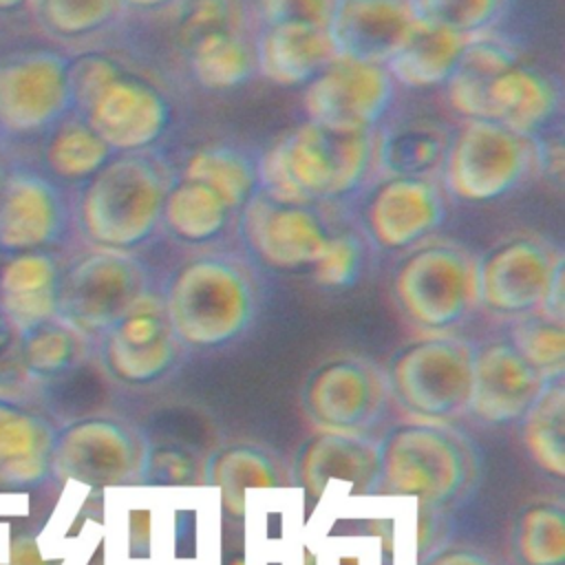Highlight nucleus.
I'll list each match as a JSON object with an SVG mask.
<instances>
[{"mask_svg": "<svg viewBox=\"0 0 565 565\" xmlns=\"http://www.w3.org/2000/svg\"><path fill=\"white\" fill-rule=\"evenodd\" d=\"M371 163L366 132L340 135L313 121L278 139L263 157L267 199L302 205L318 196H342L360 185Z\"/></svg>", "mask_w": 565, "mask_h": 565, "instance_id": "obj_1", "label": "nucleus"}, {"mask_svg": "<svg viewBox=\"0 0 565 565\" xmlns=\"http://www.w3.org/2000/svg\"><path fill=\"white\" fill-rule=\"evenodd\" d=\"M163 199L161 177L146 159L108 161L82 190L79 227L99 249H132L157 227Z\"/></svg>", "mask_w": 565, "mask_h": 565, "instance_id": "obj_2", "label": "nucleus"}, {"mask_svg": "<svg viewBox=\"0 0 565 565\" xmlns=\"http://www.w3.org/2000/svg\"><path fill=\"white\" fill-rule=\"evenodd\" d=\"M166 320L185 344L218 347L234 340L249 322L252 289L238 267L223 258H196L172 280Z\"/></svg>", "mask_w": 565, "mask_h": 565, "instance_id": "obj_3", "label": "nucleus"}, {"mask_svg": "<svg viewBox=\"0 0 565 565\" xmlns=\"http://www.w3.org/2000/svg\"><path fill=\"white\" fill-rule=\"evenodd\" d=\"M468 479V459L455 437L430 424L393 428L375 448L371 492L413 497L422 508L450 503Z\"/></svg>", "mask_w": 565, "mask_h": 565, "instance_id": "obj_4", "label": "nucleus"}, {"mask_svg": "<svg viewBox=\"0 0 565 565\" xmlns=\"http://www.w3.org/2000/svg\"><path fill=\"white\" fill-rule=\"evenodd\" d=\"M141 294V267L126 252L97 249L60 271L55 318L77 333L106 331Z\"/></svg>", "mask_w": 565, "mask_h": 565, "instance_id": "obj_5", "label": "nucleus"}, {"mask_svg": "<svg viewBox=\"0 0 565 565\" xmlns=\"http://www.w3.org/2000/svg\"><path fill=\"white\" fill-rule=\"evenodd\" d=\"M470 349L450 338H426L404 347L391 362L395 399L415 417L444 419L468 402Z\"/></svg>", "mask_w": 565, "mask_h": 565, "instance_id": "obj_6", "label": "nucleus"}, {"mask_svg": "<svg viewBox=\"0 0 565 565\" xmlns=\"http://www.w3.org/2000/svg\"><path fill=\"white\" fill-rule=\"evenodd\" d=\"M395 294L402 309L419 327H450L475 300V265L457 247H424L399 267Z\"/></svg>", "mask_w": 565, "mask_h": 565, "instance_id": "obj_7", "label": "nucleus"}, {"mask_svg": "<svg viewBox=\"0 0 565 565\" xmlns=\"http://www.w3.org/2000/svg\"><path fill=\"white\" fill-rule=\"evenodd\" d=\"M71 106L68 60L51 51L0 62V130L29 137L53 128Z\"/></svg>", "mask_w": 565, "mask_h": 565, "instance_id": "obj_8", "label": "nucleus"}, {"mask_svg": "<svg viewBox=\"0 0 565 565\" xmlns=\"http://www.w3.org/2000/svg\"><path fill=\"white\" fill-rule=\"evenodd\" d=\"M527 166L519 135L492 119H472L446 159V183L466 201H492L512 190Z\"/></svg>", "mask_w": 565, "mask_h": 565, "instance_id": "obj_9", "label": "nucleus"}, {"mask_svg": "<svg viewBox=\"0 0 565 565\" xmlns=\"http://www.w3.org/2000/svg\"><path fill=\"white\" fill-rule=\"evenodd\" d=\"M391 75L375 64L335 60L307 86L309 121L340 135L366 132L391 104Z\"/></svg>", "mask_w": 565, "mask_h": 565, "instance_id": "obj_10", "label": "nucleus"}, {"mask_svg": "<svg viewBox=\"0 0 565 565\" xmlns=\"http://www.w3.org/2000/svg\"><path fill=\"white\" fill-rule=\"evenodd\" d=\"M174 333L166 320L163 305L146 291L126 313L106 329L104 366L126 384H148L161 377L177 358Z\"/></svg>", "mask_w": 565, "mask_h": 565, "instance_id": "obj_11", "label": "nucleus"}, {"mask_svg": "<svg viewBox=\"0 0 565 565\" xmlns=\"http://www.w3.org/2000/svg\"><path fill=\"white\" fill-rule=\"evenodd\" d=\"M137 448L130 433L106 417H86L55 433L51 470L86 486H117L132 477Z\"/></svg>", "mask_w": 565, "mask_h": 565, "instance_id": "obj_12", "label": "nucleus"}, {"mask_svg": "<svg viewBox=\"0 0 565 565\" xmlns=\"http://www.w3.org/2000/svg\"><path fill=\"white\" fill-rule=\"evenodd\" d=\"M413 22L404 0H335L324 31L335 60L382 66L406 40Z\"/></svg>", "mask_w": 565, "mask_h": 565, "instance_id": "obj_13", "label": "nucleus"}, {"mask_svg": "<svg viewBox=\"0 0 565 565\" xmlns=\"http://www.w3.org/2000/svg\"><path fill=\"white\" fill-rule=\"evenodd\" d=\"M84 121L110 150H139L163 135L168 106L150 84L117 75L84 108Z\"/></svg>", "mask_w": 565, "mask_h": 565, "instance_id": "obj_14", "label": "nucleus"}, {"mask_svg": "<svg viewBox=\"0 0 565 565\" xmlns=\"http://www.w3.org/2000/svg\"><path fill=\"white\" fill-rule=\"evenodd\" d=\"M554 260L532 238L508 241L475 265V298L497 313H525L541 305Z\"/></svg>", "mask_w": 565, "mask_h": 565, "instance_id": "obj_15", "label": "nucleus"}, {"mask_svg": "<svg viewBox=\"0 0 565 565\" xmlns=\"http://www.w3.org/2000/svg\"><path fill=\"white\" fill-rule=\"evenodd\" d=\"M547 382L510 342H494L472 355L466 406L488 424H508L530 411Z\"/></svg>", "mask_w": 565, "mask_h": 565, "instance_id": "obj_16", "label": "nucleus"}, {"mask_svg": "<svg viewBox=\"0 0 565 565\" xmlns=\"http://www.w3.org/2000/svg\"><path fill=\"white\" fill-rule=\"evenodd\" d=\"M380 399L375 375L355 360H333L313 371L302 391L305 413L327 433L362 428Z\"/></svg>", "mask_w": 565, "mask_h": 565, "instance_id": "obj_17", "label": "nucleus"}, {"mask_svg": "<svg viewBox=\"0 0 565 565\" xmlns=\"http://www.w3.org/2000/svg\"><path fill=\"white\" fill-rule=\"evenodd\" d=\"M62 223L60 194L44 177L7 174L0 188V254L40 252L57 238Z\"/></svg>", "mask_w": 565, "mask_h": 565, "instance_id": "obj_18", "label": "nucleus"}, {"mask_svg": "<svg viewBox=\"0 0 565 565\" xmlns=\"http://www.w3.org/2000/svg\"><path fill=\"white\" fill-rule=\"evenodd\" d=\"M245 232L258 256L282 269L313 265L329 238L302 205L271 199H256L247 205Z\"/></svg>", "mask_w": 565, "mask_h": 565, "instance_id": "obj_19", "label": "nucleus"}, {"mask_svg": "<svg viewBox=\"0 0 565 565\" xmlns=\"http://www.w3.org/2000/svg\"><path fill=\"white\" fill-rule=\"evenodd\" d=\"M437 190L422 177L386 181L369 205V227L384 247L399 249L426 236L441 221Z\"/></svg>", "mask_w": 565, "mask_h": 565, "instance_id": "obj_20", "label": "nucleus"}, {"mask_svg": "<svg viewBox=\"0 0 565 565\" xmlns=\"http://www.w3.org/2000/svg\"><path fill=\"white\" fill-rule=\"evenodd\" d=\"M60 271L44 249L7 254L0 260V313L15 333L55 318Z\"/></svg>", "mask_w": 565, "mask_h": 565, "instance_id": "obj_21", "label": "nucleus"}, {"mask_svg": "<svg viewBox=\"0 0 565 565\" xmlns=\"http://www.w3.org/2000/svg\"><path fill=\"white\" fill-rule=\"evenodd\" d=\"M296 477L305 497L313 503L333 479L349 481L353 494H369L375 481V448L351 435L322 430L300 448Z\"/></svg>", "mask_w": 565, "mask_h": 565, "instance_id": "obj_22", "label": "nucleus"}, {"mask_svg": "<svg viewBox=\"0 0 565 565\" xmlns=\"http://www.w3.org/2000/svg\"><path fill=\"white\" fill-rule=\"evenodd\" d=\"M53 426L18 402L0 397V486L33 488L51 472Z\"/></svg>", "mask_w": 565, "mask_h": 565, "instance_id": "obj_23", "label": "nucleus"}, {"mask_svg": "<svg viewBox=\"0 0 565 565\" xmlns=\"http://www.w3.org/2000/svg\"><path fill=\"white\" fill-rule=\"evenodd\" d=\"M331 57L333 53L324 26H267L258 42L260 73L278 86H300L311 82Z\"/></svg>", "mask_w": 565, "mask_h": 565, "instance_id": "obj_24", "label": "nucleus"}, {"mask_svg": "<svg viewBox=\"0 0 565 565\" xmlns=\"http://www.w3.org/2000/svg\"><path fill=\"white\" fill-rule=\"evenodd\" d=\"M514 64V51L505 42L486 35L466 38L457 66L448 77L452 108L470 119H492L490 86Z\"/></svg>", "mask_w": 565, "mask_h": 565, "instance_id": "obj_25", "label": "nucleus"}, {"mask_svg": "<svg viewBox=\"0 0 565 565\" xmlns=\"http://www.w3.org/2000/svg\"><path fill=\"white\" fill-rule=\"evenodd\" d=\"M463 42L466 38L415 18L406 40L386 62L388 75L415 88L444 84L457 66Z\"/></svg>", "mask_w": 565, "mask_h": 565, "instance_id": "obj_26", "label": "nucleus"}, {"mask_svg": "<svg viewBox=\"0 0 565 565\" xmlns=\"http://www.w3.org/2000/svg\"><path fill=\"white\" fill-rule=\"evenodd\" d=\"M556 95L552 86L530 68L512 66L490 86L492 121L523 137L541 128L554 113Z\"/></svg>", "mask_w": 565, "mask_h": 565, "instance_id": "obj_27", "label": "nucleus"}, {"mask_svg": "<svg viewBox=\"0 0 565 565\" xmlns=\"http://www.w3.org/2000/svg\"><path fill=\"white\" fill-rule=\"evenodd\" d=\"M205 481L221 490L223 508L236 516L245 512V492L249 488H276L280 483L271 459L245 444L214 452L205 466Z\"/></svg>", "mask_w": 565, "mask_h": 565, "instance_id": "obj_28", "label": "nucleus"}, {"mask_svg": "<svg viewBox=\"0 0 565 565\" xmlns=\"http://www.w3.org/2000/svg\"><path fill=\"white\" fill-rule=\"evenodd\" d=\"M523 441L530 457L550 475H565V391L563 380L554 377L539 393L523 415Z\"/></svg>", "mask_w": 565, "mask_h": 565, "instance_id": "obj_29", "label": "nucleus"}, {"mask_svg": "<svg viewBox=\"0 0 565 565\" xmlns=\"http://www.w3.org/2000/svg\"><path fill=\"white\" fill-rule=\"evenodd\" d=\"M230 207L205 185L185 179L166 199L161 216L183 241L201 243L214 238L227 221Z\"/></svg>", "mask_w": 565, "mask_h": 565, "instance_id": "obj_30", "label": "nucleus"}, {"mask_svg": "<svg viewBox=\"0 0 565 565\" xmlns=\"http://www.w3.org/2000/svg\"><path fill=\"white\" fill-rule=\"evenodd\" d=\"M108 161L110 148L84 119L60 124L44 146L46 168L68 181L90 179Z\"/></svg>", "mask_w": 565, "mask_h": 565, "instance_id": "obj_31", "label": "nucleus"}, {"mask_svg": "<svg viewBox=\"0 0 565 565\" xmlns=\"http://www.w3.org/2000/svg\"><path fill=\"white\" fill-rule=\"evenodd\" d=\"M77 358V331L57 318L18 333L20 366L33 377H55L71 369Z\"/></svg>", "mask_w": 565, "mask_h": 565, "instance_id": "obj_32", "label": "nucleus"}, {"mask_svg": "<svg viewBox=\"0 0 565 565\" xmlns=\"http://www.w3.org/2000/svg\"><path fill=\"white\" fill-rule=\"evenodd\" d=\"M514 550L523 565H565V512L554 503H534L516 521Z\"/></svg>", "mask_w": 565, "mask_h": 565, "instance_id": "obj_33", "label": "nucleus"}, {"mask_svg": "<svg viewBox=\"0 0 565 565\" xmlns=\"http://www.w3.org/2000/svg\"><path fill=\"white\" fill-rule=\"evenodd\" d=\"M185 179L210 188L230 210L245 203L254 188L252 166L230 148H203L188 161Z\"/></svg>", "mask_w": 565, "mask_h": 565, "instance_id": "obj_34", "label": "nucleus"}, {"mask_svg": "<svg viewBox=\"0 0 565 565\" xmlns=\"http://www.w3.org/2000/svg\"><path fill=\"white\" fill-rule=\"evenodd\" d=\"M188 53L196 82L207 88H234L243 84L252 73L249 51L236 33H218L205 38Z\"/></svg>", "mask_w": 565, "mask_h": 565, "instance_id": "obj_35", "label": "nucleus"}, {"mask_svg": "<svg viewBox=\"0 0 565 565\" xmlns=\"http://www.w3.org/2000/svg\"><path fill=\"white\" fill-rule=\"evenodd\" d=\"M40 24L57 38H84L110 22L119 0H33Z\"/></svg>", "mask_w": 565, "mask_h": 565, "instance_id": "obj_36", "label": "nucleus"}, {"mask_svg": "<svg viewBox=\"0 0 565 565\" xmlns=\"http://www.w3.org/2000/svg\"><path fill=\"white\" fill-rule=\"evenodd\" d=\"M510 344L541 377H561L565 360L563 324L545 318L523 320L514 327Z\"/></svg>", "mask_w": 565, "mask_h": 565, "instance_id": "obj_37", "label": "nucleus"}, {"mask_svg": "<svg viewBox=\"0 0 565 565\" xmlns=\"http://www.w3.org/2000/svg\"><path fill=\"white\" fill-rule=\"evenodd\" d=\"M380 154L382 166L395 177H419V172L433 168L441 159L444 143L437 130L408 126L388 137Z\"/></svg>", "mask_w": 565, "mask_h": 565, "instance_id": "obj_38", "label": "nucleus"}, {"mask_svg": "<svg viewBox=\"0 0 565 565\" xmlns=\"http://www.w3.org/2000/svg\"><path fill=\"white\" fill-rule=\"evenodd\" d=\"M501 0H413V15L461 38L477 35L488 26Z\"/></svg>", "mask_w": 565, "mask_h": 565, "instance_id": "obj_39", "label": "nucleus"}, {"mask_svg": "<svg viewBox=\"0 0 565 565\" xmlns=\"http://www.w3.org/2000/svg\"><path fill=\"white\" fill-rule=\"evenodd\" d=\"M234 0H183L177 15V35L185 51L205 38L236 33Z\"/></svg>", "mask_w": 565, "mask_h": 565, "instance_id": "obj_40", "label": "nucleus"}, {"mask_svg": "<svg viewBox=\"0 0 565 565\" xmlns=\"http://www.w3.org/2000/svg\"><path fill=\"white\" fill-rule=\"evenodd\" d=\"M117 75H121V68L106 55L86 53L71 60L68 62L71 104H75L82 110Z\"/></svg>", "mask_w": 565, "mask_h": 565, "instance_id": "obj_41", "label": "nucleus"}, {"mask_svg": "<svg viewBox=\"0 0 565 565\" xmlns=\"http://www.w3.org/2000/svg\"><path fill=\"white\" fill-rule=\"evenodd\" d=\"M360 267V245L351 236L327 238V245L313 263L316 280L324 287L349 285Z\"/></svg>", "mask_w": 565, "mask_h": 565, "instance_id": "obj_42", "label": "nucleus"}, {"mask_svg": "<svg viewBox=\"0 0 565 565\" xmlns=\"http://www.w3.org/2000/svg\"><path fill=\"white\" fill-rule=\"evenodd\" d=\"M258 11L267 26L311 24L327 26L331 11L329 0H258Z\"/></svg>", "mask_w": 565, "mask_h": 565, "instance_id": "obj_43", "label": "nucleus"}, {"mask_svg": "<svg viewBox=\"0 0 565 565\" xmlns=\"http://www.w3.org/2000/svg\"><path fill=\"white\" fill-rule=\"evenodd\" d=\"M194 466L190 457L172 448H159L148 457L146 477L152 483H183L190 481Z\"/></svg>", "mask_w": 565, "mask_h": 565, "instance_id": "obj_44", "label": "nucleus"}, {"mask_svg": "<svg viewBox=\"0 0 565 565\" xmlns=\"http://www.w3.org/2000/svg\"><path fill=\"white\" fill-rule=\"evenodd\" d=\"M565 274H563V258L556 256L552 265V274L543 294V300L539 307H543V318L552 320L556 324H563V307H565Z\"/></svg>", "mask_w": 565, "mask_h": 565, "instance_id": "obj_45", "label": "nucleus"}, {"mask_svg": "<svg viewBox=\"0 0 565 565\" xmlns=\"http://www.w3.org/2000/svg\"><path fill=\"white\" fill-rule=\"evenodd\" d=\"M424 565H490V561L483 558L479 552H472L466 547H452V550L437 552Z\"/></svg>", "mask_w": 565, "mask_h": 565, "instance_id": "obj_46", "label": "nucleus"}, {"mask_svg": "<svg viewBox=\"0 0 565 565\" xmlns=\"http://www.w3.org/2000/svg\"><path fill=\"white\" fill-rule=\"evenodd\" d=\"M13 335H18L15 331H13V327L4 320V316L0 313V355L7 351V347L11 344V338Z\"/></svg>", "mask_w": 565, "mask_h": 565, "instance_id": "obj_47", "label": "nucleus"}, {"mask_svg": "<svg viewBox=\"0 0 565 565\" xmlns=\"http://www.w3.org/2000/svg\"><path fill=\"white\" fill-rule=\"evenodd\" d=\"M170 0H119V4H126V7H132V9H157V7H163Z\"/></svg>", "mask_w": 565, "mask_h": 565, "instance_id": "obj_48", "label": "nucleus"}, {"mask_svg": "<svg viewBox=\"0 0 565 565\" xmlns=\"http://www.w3.org/2000/svg\"><path fill=\"white\" fill-rule=\"evenodd\" d=\"M33 0H0V13H18Z\"/></svg>", "mask_w": 565, "mask_h": 565, "instance_id": "obj_49", "label": "nucleus"}, {"mask_svg": "<svg viewBox=\"0 0 565 565\" xmlns=\"http://www.w3.org/2000/svg\"><path fill=\"white\" fill-rule=\"evenodd\" d=\"M7 168H4V163H2V159H0V188H2V183H4V179H7Z\"/></svg>", "mask_w": 565, "mask_h": 565, "instance_id": "obj_50", "label": "nucleus"}, {"mask_svg": "<svg viewBox=\"0 0 565 565\" xmlns=\"http://www.w3.org/2000/svg\"><path fill=\"white\" fill-rule=\"evenodd\" d=\"M0 260H2V258H0Z\"/></svg>", "mask_w": 565, "mask_h": 565, "instance_id": "obj_51", "label": "nucleus"}]
</instances>
